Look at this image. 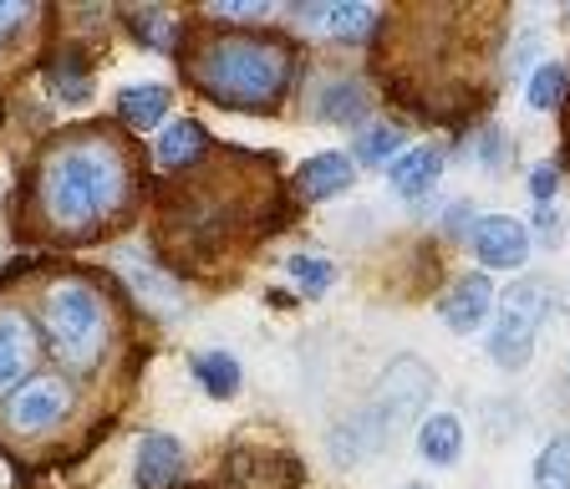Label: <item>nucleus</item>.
Masks as SVG:
<instances>
[{
  "instance_id": "obj_1",
  "label": "nucleus",
  "mask_w": 570,
  "mask_h": 489,
  "mask_svg": "<svg viewBox=\"0 0 570 489\" xmlns=\"http://www.w3.org/2000/svg\"><path fill=\"white\" fill-rule=\"evenodd\" d=\"M138 204V154L118 128L82 123L41 144L26 179L21 225L57 251L107 239Z\"/></svg>"
},
{
  "instance_id": "obj_2",
  "label": "nucleus",
  "mask_w": 570,
  "mask_h": 489,
  "mask_svg": "<svg viewBox=\"0 0 570 489\" xmlns=\"http://www.w3.org/2000/svg\"><path fill=\"white\" fill-rule=\"evenodd\" d=\"M275 199L271 158L229 148L219 168H204V158L184 174H174L168 194L158 199V251L184 271H204L214 255L239 245V235H255L265 204Z\"/></svg>"
},
{
  "instance_id": "obj_3",
  "label": "nucleus",
  "mask_w": 570,
  "mask_h": 489,
  "mask_svg": "<svg viewBox=\"0 0 570 489\" xmlns=\"http://www.w3.org/2000/svg\"><path fill=\"white\" fill-rule=\"evenodd\" d=\"M184 77L194 92L229 113H281L291 77H296V51L265 31H225L214 26L204 37H189L178 47Z\"/></svg>"
},
{
  "instance_id": "obj_4",
  "label": "nucleus",
  "mask_w": 570,
  "mask_h": 489,
  "mask_svg": "<svg viewBox=\"0 0 570 489\" xmlns=\"http://www.w3.org/2000/svg\"><path fill=\"white\" fill-rule=\"evenodd\" d=\"M36 326L47 352L67 372H97L118 342V311L92 275H51L41 286Z\"/></svg>"
},
{
  "instance_id": "obj_5",
  "label": "nucleus",
  "mask_w": 570,
  "mask_h": 489,
  "mask_svg": "<svg viewBox=\"0 0 570 489\" xmlns=\"http://www.w3.org/2000/svg\"><path fill=\"white\" fill-rule=\"evenodd\" d=\"M428 398H433V372H428V362L397 358L377 378L367 408H362L356 418H346L342 429L332 433L336 464H356L362 453H377L382 443H392L428 408Z\"/></svg>"
},
{
  "instance_id": "obj_6",
  "label": "nucleus",
  "mask_w": 570,
  "mask_h": 489,
  "mask_svg": "<svg viewBox=\"0 0 570 489\" xmlns=\"http://www.w3.org/2000/svg\"><path fill=\"white\" fill-rule=\"evenodd\" d=\"M71 413H77V388L67 372H36L26 388H16L0 403V433L11 443H41L57 439L71 423Z\"/></svg>"
},
{
  "instance_id": "obj_7",
  "label": "nucleus",
  "mask_w": 570,
  "mask_h": 489,
  "mask_svg": "<svg viewBox=\"0 0 570 489\" xmlns=\"http://www.w3.org/2000/svg\"><path fill=\"white\" fill-rule=\"evenodd\" d=\"M550 316V281H520L499 296V316L489 332V358L504 372H520L534 358V336Z\"/></svg>"
},
{
  "instance_id": "obj_8",
  "label": "nucleus",
  "mask_w": 570,
  "mask_h": 489,
  "mask_svg": "<svg viewBox=\"0 0 570 489\" xmlns=\"http://www.w3.org/2000/svg\"><path fill=\"white\" fill-rule=\"evenodd\" d=\"M36 362H41V326L26 306L16 301H0V398H11L16 388L36 378Z\"/></svg>"
},
{
  "instance_id": "obj_9",
  "label": "nucleus",
  "mask_w": 570,
  "mask_h": 489,
  "mask_svg": "<svg viewBox=\"0 0 570 489\" xmlns=\"http://www.w3.org/2000/svg\"><path fill=\"white\" fill-rule=\"evenodd\" d=\"M469 251L484 271H520L524 255H530V229L510 215H484L469 229Z\"/></svg>"
},
{
  "instance_id": "obj_10",
  "label": "nucleus",
  "mask_w": 570,
  "mask_h": 489,
  "mask_svg": "<svg viewBox=\"0 0 570 489\" xmlns=\"http://www.w3.org/2000/svg\"><path fill=\"white\" fill-rule=\"evenodd\" d=\"M489 301H494V281H489V271H469L459 275L449 286V296H443V322H449V332L469 336L484 326L489 316Z\"/></svg>"
},
{
  "instance_id": "obj_11",
  "label": "nucleus",
  "mask_w": 570,
  "mask_h": 489,
  "mask_svg": "<svg viewBox=\"0 0 570 489\" xmlns=\"http://www.w3.org/2000/svg\"><path fill=\"white\" fill-rule=\"evenodd\" d=\"M291 16L326 41H367L377 31V11L372 6H301Z\"/></svg>"
},
{
  "instance_id": "obj_12",
  "label": "nucleus",
  "mask_w": 570,
  "mask_h": 489,
  "mask_svg": "<svg viewBox=\"0 0 570 489\" xmlns=\"http://www.w3.org/2000/svg\"><path fill=\"white\" fill-rule=\"evenodd\" d=\"M138 489H178L184 485V443L174 433H148L138 443Z\"/></svg>"
},
{
  "instance_id": "obj_13",
  "label": "nucleus",
  "mask_w": 570,
  "mask_h": 489,
  "mask_svg": "<svg viewBox=\"0 0 570 489\" xmlns=\"http://www.w3.org/2000/svg\"><path fill=\"white\" fill-rule=\"evenodd\" d=\"M443 158H449V148H443V144H417V148H407L397 164H387L392 194H403V199H423V194L439 184Z\"/></svg>"
},
{
  "instance_id": "obj_14",
  "label": "nucleus",
  "mask_w": 570,
  "mask_h": 489,
  "mask_svg": "<svg viewBox=\"0 0 570 489\" xmlns=\"http://www.w3.org/2000/svg\"><path fill=\"white\" fill-rule=\"evenodd\" d=\"M204 154H209V133H204V123H194V118L164 123L158 148H154V158H158L164 174H184V168H194Z\"/></svg>"
},
{
  "instance_id": "obj_15",
  "label": "nucleus",
  "mask_w": 570,
  "mask_h": 489,
  "mask_svg": "<svg viewBox=\"0 0 570 489\" xmlns=\"http://www.w3.org/2000/svg\"><path fill=\"white\" fill-rule=\"evenodd\" d=\"M356 184V164L346 154H316L301 164L296 174V194L301 199H336V194H346Z\"/></svg>"
},
{
  "instance_id": "obj_16",
  "label": "nucleus",
  "mask_w": 570,
  "mask_h": 489,
  "mask_svg": "<svg viewBox=\"0 0 570 489\" xmlns=\"http://www.w3.org/2000/svg\"><path fill=\"white\" fill-rule=\"evenodd\" d=\"M174 108V92L164 82H138V87H122L118 92V118L128 123L132 133H154L158 123L168 118Z\"/></svg>"
},
{
  "instance_id": "obj_17",
  "label": "nucleus",
  "mask_w": 570,
  "mask_h": 489,
  "mask_svg": "<svg viewBox=\"0 0 570 489\" xmlns=\"http://www.w3.org/2000/svg\"><path fill=\"white\" fill-rule=\"evenodd\" d=\"M367 108H372V92H367V82H356V77H336V82H326L316 92V118L342 123V128L362 123Z\"/></svg>"
},
{
  "instance_id": "obj_18",
  "label": "nucleus",
  "mask_w": 570,
  "mask_h": 489,
  "mask_svg": "<svg viewBox=\"0 0 570 489\" xmlns=\"http://www.w3.org/2000/svg\"><path fill=\"white\" fill-rule=\"evenodd\" d=\"M417 453H423L428 464H459L463 459V423L453 413H433L423 418V429H417Z\"/></svg>"
},
{
  "instance_id": "obj_19",
  "label": "nucleus",
  "mask_w": 570,
  "mask_h": 489,
  "mask_svg": "<svg viewBox=\"0 0 570 489\" xmlns=\"http://www.w3.org/2000/svg\"><path fill=\"white\" fill-rule=\"evenodd\" d=\"M122 271L138 281V296L148 301V306L158 311H178V291L168 286L164 275L154 271V255H142V251H122Z\"/></svg>"
},
{
  "instance_id": "obj_20",
  "label": "nucleus",
  "mask_w": 570,
  "mask_h": 489,
  "mask_svg": "<svg viewBox=\"0 0 570 489\" xmlns=\"http://www.w3.org/2000/svg\"><path fill=\"white\" fill-rule=\"evenodd\" d=\"M566 97H570V72L560 67V61H546V67H534L530 82H524V102H530L534 113H556Z\"/></svg>"
},
{
  "instance_id": "obj_21",
  "label": "nucleus",
  "mask_w": 570,
  "mask_h": 489,
  "mask_svg": "<svg viewBox=\"0 0 570 489\" xmlns=\"http://www.w3.org/2000/svg\"><path fill=\"white\" fill-rule=\"evenodd\" d=\"M194 382H199L209 398H235L239 393V362L229 358V352H204V358H194Z\"/></svg>"
},
{
  "instance_id": "obj_22",
  "label": "nucleus",
  "mask_w": 570,
  "mask_h": 489,
  "mask_svg": "<svg viewBox=\"0 0 570 489\" xmlns=\"http://www.w3.org/2000/svg\"><path fill=\"white\" fill-rule=\"evenodd\" d=\"M122 21L138 31L142 47H154V51H178L184 41H178V21L168 11H158V6H148V11H128Z\"/></svg>"
},
{
  "instance_id": "obj_23",
  "label": "nucleus",
  "mask_w": 570,
  "mask_h": 489,
  "mask_svg": "<svg viewBox=\"0 0 570 489\" xmlns=\"http://www.w3.org/2000/svg\"><path fill=\"white\" fill-rule=\"evenodd\" d=\"M534 489H570V433H556L540 449V459H534Z\"/></svg>"
},
{
  "instance_id": "obj_24",
  "label": "nucleus",
  "mask_w": 570,
  "mask_h": 489,
  "mask_svg": "<svg viewBox=\"0 0 570 489\" xmlns=\"http://www.w3.org/2000/svg\"><path fill=\"white\" fill-rule=\"evenodd\" d=\"M407 133L397 128V123H367V128L356 133V148L352 154L362 158V164H382V158H392L397 148H403Z\"/></svg>"
},
{
  "instance_id": "obj_25",
  "label": "nucleus",
  "mask_w": 570,
  "mask_h": 489,
  "mask_svg": "<svg viewBox=\"0 0 570 489\" xmlns=\"http://www.w3.org/2000/svg\"><path fill=\"white\" fill-rule=\"evenodd\" d=\"M285 271H291V281H296L306 296L332 291V281H336V265L326 261V255H291V261H285Z\"/></svg>"
},
{
  "instance_id": "obj_26",
  "label": "nucleus",
  "mask_w": 570,
  "mask_h": 489,
  "mask_svg": "<svg viewBox=\"0 0 570 489\" xmlns=\"http://www.w3.org/2000/svg\"><path fill=\"white\" fill-rule=\"evenodd\" d=\"M57 97L61 102H87V97H92V82H87V67H82V57H77V51H67V57L57 61Z\"/></svg>"
},
{
  "instance_id": "obj_27",
  "label": "nucleus",
  "mask_w": 570,
  "mask_h": 489,
  "mask_svg": "<svg viewBox=\"0 0 570 489\" xmlns=\"http://www.w3.org/2000/svg\"><path fill=\"white\" fill-rule=\"evenodd\" d=\"M556 189H560L556 164H534L530 168V199L534 204H550V199H556Z\"/></svg>"
},
{
  "instance_id": "obj_28",
  "label": "nucleus",
  "mask_w": 570,
  "mask_h": 489,
  "mask_svg": "<svg viewBox=\"0 0 570 489\" xmlns=\"http://www.w3.org/2000/svg\"><path fill=\"white\" fill-rule=\"evenodd\" d=\"M219 21H275V6H219Z\"/></svg>"
},
{
  "instance_id": "obj_29",
  "label": "nucleus",
  "mask_w": 570,
  "mask_h": 489,
  "mask_svg": "<svg viewBox=\"0 0 570 489\" xmlns=\"http://www.w3.org/2000/svg\"><path fill=\"white\" fill-rule=\"evenodd\" d=\"M479 158H484V164H494V168H499V158H504V133H499V128L479 133Z\"/></svg>"
},
{
  "instance_id": "obj_30",
  "label": "nucleus",
  "mask_w": 570,
  "mask_h": 489,
  "mask_svg": "<svg viewBox=\"0 0 570 489\" xmlns=\"http://www.w3.org/2000/svg\"><path fill=\"white\" fill-rule=\"evenodd\" d=\"M407 489H428V485H407Z\"/></svg>"
},
{
  "instance_id": "obj_31",
  "label": "nucleus",
  "mask_w": 570,
  "mask_h": 489,
  "mask_svg": "<svg viewBox=\"0 0 570 489\" xmlns=\"http://www.w3.org/2000/svg\"><path fill=\"white\" fill-rule=\"evenodd\" d=\"M189 489H204V485H189Z\"/></svg>"
}]
</instances>
